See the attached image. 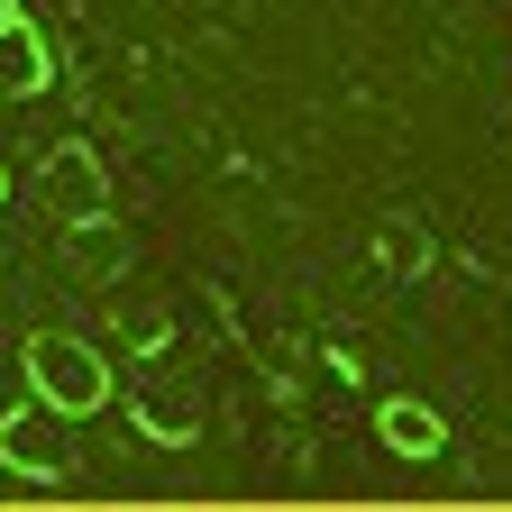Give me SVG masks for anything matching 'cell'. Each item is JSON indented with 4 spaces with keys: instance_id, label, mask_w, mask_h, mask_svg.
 Instances as JSON below:
<instances>
[{
    "instance_id": "obj_1",
    "label": "cell",
    "mask_w": 512,
    "mask_h": 512,
    "mask_svg": "<svg viewBox=\"0 0 512 512\" xmlns=\"http://www.w3.org/2000/svg\"><path fill=\"white\" fill-rule=\"evenodd\" d=\"M19 366H28V394H37L55 421H83V412L110 403V366H101V348L74 339V330H37Z\"/></svg>"
},
{
    "instance_id": "obj_3",
    "label": "cell",
    "mask_w": 512,
    "mask_h": 512,
    "mask_svg": "<svg viewBox=\"0 0 512 512\" xmlns=\"http://www.w3.org/2000/svg\"><path fill=\"white\" fill-rule=\"evenodd\" d=\"M0 467H19V476H74V439H55V412H10L0 421Z\"/></svg>"
},
{
    "instance_id": "obj_2",
    "label": "cell",
    "mask_w": 512,
    "mask_h": 512,
    "mask_svg": "<svg viewBox=\"0 0 512 512\" xmlns=\"http://www.w3.org/2000/svg\"><path fill=\"white\" fill-rule=\"evenodd\" d=\"M37 202H46V220H64V229H101V220H110L101 156H92V147H55V156L37 165Z\"/></svg>"
},
{
    "instance_id": "obj_7",
    "label": "cell",
    "mask_w": 512,
    "mask_h": 512,
    "mask_svg": "<svg viewBox=\"0 0 512 512\" xmlns=\"http://www.w3.org/2000/svg\"><path fill=\"white\" fill-rule=\"evenodd\" d=\"M0 202H10V174H0Z\"/></svg>"
},
{
    "instance_id": "obj_4",
    "label": "cell",
    "mask_w": 512,
    "mask_h": 512,
    "mask_svg": "<svg viewBox=\"0 0 512 512\" xmlns=\"http://www.w3.org/2000/svg\"><path fill=\"white\" fill-rule=\"evenodd\" d=\"M375 439L394 448V458H439V448H448V421H439L430 403H403V394H394V403L375 412Z\"/></svg>"
},
{
    "instance_id": "obj_5",
    "label": "cell",
    "mask_w": 512,
    "mask_h": 512,
    "mask_svg": "<svg viewBox=\"0 0 512 512\" xmlns=\"http://www.w3.org/2000/svg\"><path fill=\"white\" fill-rule=\"evenodd\" d=\"M28 92H46V37L10 19L0 28V101H28Z\"/></svg>"
},
{
    "instance_id": "obj_6",
    "label": "cell",
    "mask_w": 512,
    "mask_h": 512,
    "mask_svg": "<svg viewBox=\"0 0 512 512\" xmlns=\"http://www.w3.org/2000/svg\"><path fill=\"white\" fill-rule=\"evenodd\" d=\"M10 19H19V0H0V28H10Z\"/></svg>"
}]
</instances>
